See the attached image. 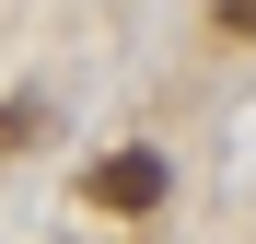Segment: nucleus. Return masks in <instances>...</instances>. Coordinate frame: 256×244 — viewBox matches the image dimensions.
<instances>
[{
	"label": "nucleus",
	"instance_id": "f257e3e1",
	"mask_svg": "<svg viewBox=\"0 0 256 244\" xmlns=\"http://www.w3.org/2000/svg\"><path fill=\"white\" fill-rule=\"evenodd\" d=\"M82 198H94V210H116V221L163 210V151H105L94 175H82Z\"/></svg>",
	"mask_w": 256,
	"mask_h": 244
},
{
	"label": "nucleus",
	"instance_id": "f03ea898",
	"mask_svg": "<svg viewBox=\"0 0 256 244\" xmlns=\"http://www.w3.org/2000/svg\"><path fill=\"white\" fill-rule=\"evenodd\" d=\"M210 23H222V35H256V0H210Z\"/></svg>",
	"mask_w": 256,
	"mask_h": 244
}]
</instances>
